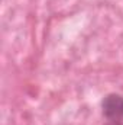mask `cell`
<instances>
[{
  "mask_svg": "<svg viewBox=\"0 0 123 125\" xmlns=\"http://www.w3.org/2000/svg\"><path fill=\"white\" fill-rule=\"evenodd\" d=\"M101 115L106 125H123V96L109 93L101 100Z\"/></svg>",
  "mask_w": 123,
  "mask_h": 125,
  "instance_id": "obj_1",
  "label": "cell"
}]
</instances>
